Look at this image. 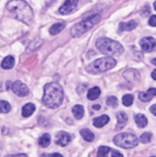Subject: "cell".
I'll return each instance as SVG.
<instances>
[{
    "mask_svg": "<svg viewBox=\"0 0 156 157\" xmlns=\"http://www.w3.org/2000/svg\"><path fill=\"white\" fill-rule=\"evenodd\" d=\"M117 120H118V124H117V130H121L125 127L128 121V116L124 112H119L117 113Z\"/></svg>",
    "mask_w": 156,
    "mask_h": 157,
    "instance_id": "cell-15",
    "label": "cell"
},
{
    "mask_svg": "<svg viewBox=\"0 0 156 157\" xmlns=\"http://www.w3.org/2000/svg\"><path fill=\"white\" fill-rule=\"evenodd\" d=\"M35 109H36V108H35L34 104H32V103H27L26 105L23 106V108L21 109L22 116L24 118H29V117H30L34 113Z\"/></svg>",
    "mask_w": 156,
    "mask_h": 157,
    "instance_id": "cell-14",
    "label": "cell"
},
{
    "mask_svg": "<svg viewBox=\"0 0 156 157\" xmlns=\"http://www.w3.org/2000/svg\"><path fill=\"white\" fill-rule=\"evenodd\" d=\"M152 63H153V64L156 65V58H154V59H153V60H152Z\"/></svg>",
    "mask_w": 156,
    "mask_h": 157,
    "instance_id": "cell-37",
    "label": "cell"
},
{
    "mask_svg": "<svg viewBox=\"0 0 156 157\" xmlns=\"http://www.w3.org/2000/svg\"><path fill=\"white\" fill-rule=\"evenodd\" d=\"M134 120H135V122H136V124H137V126L139 128H144L148 124L147 118L143 114H136L134 116Z\"/></svg>",
    "mask_w": 156,
    "mask_h": 157,
    "instance_id": "cell-18",
    "label": "cell"
},
{
    "mask_svg": "<svg viewBox=\"0 0 156 157\" xmlns=\"http://www.w3.org/2000/svg\"><path fill=\"white\" fill-rule=\"evenodd\" d=\"M107 105L109 106V107H112V108H117L118 105H119L118 98L116 97H114V96L108 97V99H107Z\"/></svg>",
    "mask_w": 156,
    "mask_h": 157,
    "instance_id": "cell-27",
    "label": "cell"
},
{
    "mask_svg": "<svg viewBox=\"0 0 156 157\" xmlns=\"http://www.w3.org/2000/svg\"><path fill=\"white\" fill-rule=\"evenodd\" d=\"M113 142L117 146L123 148V149L134 148L139 144L138 138L134 134L129 133V132L120 133V134L116 135L113 139Z\"/></svg>",
    "mask_w": 156,
    "mask_h": 157,
    "instance_id": "cell-6",
    "label": "cell"
},
{
    "mask_svg": "<svg viewBox=\"0 0 156 157\" xmlns=\"http://www.w3.org/2000/svg\"><path fill=\"white\" fill-rule=\"evenodd\" d=\"M111 149L108 146H100L97 151V157H108Z\"/></svg>",
    "mask_w": 156,
    "mask_h": 157,
    "instance_id": "cell-24",
    "label": "cell"
},
{
    "mask_svg": "<svg viewBox=\"0 0 156 157\" xmlns=\"http://www.w3.org/2000/svg\"><path fill=\"white\" fill-rule=\"evenodd\" d=\"M42 43H43V40H42L41 39H36V40H34L28 46V48H27V52H32L36 51L37 49H39V48L41 46Z\"/></svg>",
    "mask_w": 156,
    "mask_h": 157,
    "instance_id": "cell-22",
    "label": "cell"
},
{
    "mask_svg": "<svg viewBox=\"0 0 156 157\" xmlns=\"http://www.w3.org/2000/svg\"><path fill=\"white\" fill-rule=\"evenodd\" d=\"M153 157H154V156H153Z\"/></svg>",
    "mask_w": 156,
    "mask_h": 157,
    "instance_id": "cell-39",
    "label": "cell"
},
{
    "mask_svg": "<svg viewBox=\"0 0 156 157\" xmlns=\"http://www.w3.org/2000/svg\"><path fill=\"white\" fill-rule=\"evenodd\" d=\"M138 26V23L135 20H131L129 22H121L120 23L119 29L120 31H130L134 29Z\"/></svg>",
    "mask_w": 156,
    "mask_h": 157,
    "instance_id": "cell-12",
    "label": "cell"
},
{
    "mask_svg": "<svg viewBox=\"0 0 156 157\" xmlns=\"http://www.w3.org/2000/svg\"><path fill=\"white\" fill-rule=\"evenodd\" d=\"M79 0H65V2L59 8V13L61 15H69L73 13L78 4Z\"/></svg>",
    "mask_w": 156,
    "mask_h": 157,
    "instance_id": "cell-8",
    "label": "cell"
},
{
    "mask_svg": "<svg viewBox=\"0 0 156 157\" xmlns=\"http://www.w3.org/2000/svg\"><path fill=\"white\" fill-rule=\"evenodd\" d=\"M41 157H63L62 155L58 154V153H55V154H45V155H42Z\"/></svg>",
    "mask_w": 156,
    "mask_h": 157,
    "instance_id": "cell-30",
    "label": "cell"
},
{
    "mask_svg": "<svg viewBox=\"0 0 156 157\" xmlns=\"http://www.w3.org/2000/svg\"><path fill=\"white\" fill-rule=\"evenodd\" d=\"M80 134L83 137V139L85 141L88 142V143H92L95 140L94 133L90 130H88V129H83V130H81L80 131Z\"/></svg>",
    "mask_w": 156,
    "mask_h": 157,
    "instance_id": "cell-20",
    "label": "cell"
},
{
    "mask_svg": "<svg viewBox=\"0 0 156 157\" xmlns=\"http://www.w3.org/2000/svg\"><path fill=\"white\" fill-rule=\"evenodd\" d=\"M100 93H101L100 88L97 87V86H95V87H93V88L88 90V92H87V98L89 100H91V101H94V100H96V99H97L99 98Z\"/></svg>",
    "mask_w": 156,
    "mask_h": 157,
    "instance_id": "cell-19",
    "label": "cell"
},
{
    "mask_svg": "<svg viewBox=\"0 0 156 157\" xmlns=\"http://www.w3.org/2000/svg\"><path fill=\"white\" fill-rule=\"evenodd\" d=\"M108 121H109V117L107 115H102V116L93 120V125L96 128H102L106 124H108Z\"/></svg>",
    "mask_w": 156,
    "mask_h": 157,
    "instance_id": "cell-13",
    "label": "cell"
},
{
    "mask_svg": "<svg viewBox=\"0 0 156 157\" xmlns=\"http://www.w3.org/2000/svg\"><path fill=\"white\" fill-rule=\"evenodd\" d=\"M65 28V23L64 22H57L55 24H53L51 28H50V34L51 35H57L58 33H60L63 29Z\"/></svg>",
    "mask_w": 156,
    "mask_h": 157,
    "instance_id": "cell-17",
    "label": "cell"
},
{
    "mask_svg": "<svg viewBox=\"0 0 156 157\" xmlns=\"http://www.w3.org/2000/svg\"><path fill=\"white\" fill-rule=\"evenodd\" d=\"M152 136H153L152 133H150V132H144L143 134H142L140 140H141V142L143 144H149L151 142V140H152Z\"/></svg>",
    "mask_w": 156,
    "mask_h": 157,
    "instance_id": "cell-28",
    "label": "cell"
},
{
    "mask_svg": "<svg viewBox=\"0 0 156 157\" xmlns=\"http://www.w3.org/2000/svg\"><path fill=\"white\" fill-rule=\"evenodd\" d=\"M72 112L74 116V118L76 120H81L84 117V113H85V109L84 107L81 105H75L73 109H72Z\"/></svg>",
    "mask_w": 156,
    "mask_h": 157,
    "instance_id": "cell-21",
    "label": "cell"
},
{
    "mask_svg": "<svg viewBox=\"0 0 156 157\" xmlns=\"http://www.w3.org/2000/svg\"><path fill=\"white\" fill-rule=\"evenodd\" d=\"M154 9L156 10V1L154 3Z\"/></svg>",
    "mask_w": 156,
    "mask_h": 157,
    "instance_id": "cell-38",
    "label": "cell"
},
{
    "mask_svg": "<svg viewBox=\"0 0 156 157\" xmlns=\"http://www.w3.org/2000/svg\"><path fill=\"white\" fill-rule=\"evenodd\" d=\"M12 91L18 97H26L29 94V90L26 85L20 81H16L12 85Z\"/></svg>",
    "mask_w": 156,
    "mask_h": 157,
    "instance_id": "cell-9",
    "label": "cell"
},
{
    "mask_svg": "<svg viewBox=\"0 0 156 157\" xmlns=\"http://www.w3.org/2000/svg\"><path fill=\"white\" fill-rule=\"evenodd\" d=\"M152 77H153V79L156 80V69L155 70H154V72L152 73Z\"/></svg>",
    "mask_w": 156,
    "mask_h": 157,
    "instance_id": "cell-35",
    "label": "cell"
},
{
    "mask_svg": "<svg viewBox=\"0 0 156 157\" xmlns=\"http://www.w3.org/2000/svg\"><path fill=\"white\" fill-rule=\"evenodd\" d=\"M14 65H15V59L11 55H8V56L5 57V59L1 63V67L3 69H5V70L11 69V68L14 67Z\"/></svg>",
    "mask_w": 156,
    "mask_h": 157,
    "instance_id": "cell-16",
    "label": "cell"
},
{
    "mask_svg": "<svg viewBox=\"0 0 156 157\" xmlns=\"http://www.w3.org/2000/svg\"><path fill=\"white\" fill-rule=\"evenodd\" d=\"M156 96V88H150L147 92H141L139 94V99L143 102H149Z\"/></svg>",
    "mask_w": 156,
    "mask_h": 157,
    "instance_id": "cell-11",
    "label": "cell"
},
{
    "mask_svg": "<svg viewBox=\"0 0 156 157\" xmlns=\"http://www.w3.org/2000/svg\"><path fill=\"white\" fill-rule=\"evenodd\" d=\"M10 84H11V82H6V90H9V88H10Z\"/></svg>",
    "mask_w": 156,
    "mask_h": 157,
    "instance_id": "cell-36",
    "label": "cell"
},
{
    "mask_svg": "<svg viewBox=\"0 0 156 157\" xmlns=\"http://www.w3.org/2000/svg\"><path fill=\"white\" fill-rule=\"evenodd\" d=\"M112 157H123V155H122L120 152L113 150V151H112Z\"/></svg>",
    "mask_w": 156,
    "mask_h": 157,
    "instance_id": "cell-32",
    "label": "cell"
},
{
    "mask_svg": "<svg viewBox=\"0 0 156 157\" xmlns=\"http://www.w3.org/2000/svg\"><path fill=\"white\" fill-rule=\"evenodd\" d=\"M133 99H134V97L132 95H130V94H127L125 95L123 98H122V103L125 107H130L132 105L133 103Z\"/></svg>",
    "mask_w": 156,
    "mask_h": 157,
    "instance_id": "cell-25",
    "label": "cell"
},
{
    "mask_svg": "<svg viewBox=\"0 0 156 157\" xmlns=\"http://www.w3.org/2000/svg\"><path fill=\"white\" fill-rule=\"evenodd\" d=\"M5 157H28V155L25 154H17V155H8Z\"/></svg>",
    "mask_w": 156,
    "mask_h": 157,
    "instance_id": "cell-31",
    "label": "cell"
},
{
    "mask_svg": "<svg viewBox=\"0 0 156 157\" xmlns=\"http://www.w3.org/2000/svg\"><path fill=\"white\" fill-rule=\"evenodd\" d=\"M71 136L69 133L65 132H60L57 133L56 135V138H55V143L60 145V146H66L68 144H70L71 142Z\"/></svg>",
    "mask_w": 156,
    "mask_h": 157,
    "instance_id": "cell-10",
    "label": "cell"
},
{
    "mask_svg": "<svg viewBox=\"0 0 156 157\" xmlns=\"http://www.w3.org/2000/svg\"><path fill=\"white\" fill-rule=\"evenodd\" d=\"M10 111V105L5 100H0V113H8Z\"/></svg>",
    "mask_w": 156,
    "mask_h": 157,
    "instance_id": "cell-26",
    "label": "cell"
},
{
    "mask_svg": "<svg viewBox=\"0 0 156 157\" xmlns=\"http://www.w3.org/2000/svg\"><path fill=\"white\" fill-rule=\"evenodd\" d=\"M100 19H101V17L98 14L92 15V16L83 19L82 21L74 24L72 27V29H71V35L74 38L81 37L83 34H85L89 29H91L95 25H97L100 21Z\"/></svg>",
    "mask_w": 156,
    "mask_h": 157,
    "instance_id": "cell-4",
    "label": "cell"
},
{
    "mask_svg": "<svg viewBox=\"0 0 156 157\" xmlns=\"http://www.w3.org/2000/svg\"><path fill=\"white\" fill-rule=\"evenodd\" d=\"M117 64V61L112 57H104L99 58L93 63H89L86 70L92 75H98L104 72H107L112 68H114Z\"/></svg>",
    "mask_w": 156,
    "mask_h": 157,
    "instance_id": "cell-5",
    "label": "cell"
},
{
    "mask_svg": "<svg viewBox=\"0 0 156 157\" xmlns=\"http://www.w3.org/2000/svg\"><path fill=\"white\" fill-rule=\"evenodd\" d=\"M96 46L101 53L108 55V57L114 55L119 56L124 52V48L120 42L108 38H99L96 41Z\"/></svg>",
    "mask_w": 156,
    "mask_h": 157,
    "instance_id": "cell-3",
    "label": "cell"
},
{
    "mask_svg": "<svg viewBox=\"0 0 156 157\" xmlns=\"http://www.w3.org/2000/svg\"><path fill=\"white\" fill-rule=\"evenodd\" d=\"M93 109H94L95 110H99V109H101V107H100V105H94V106H93Z\"/></svg>",
    "mask_w": 156,
    "mask_h": 157,
    "instance_id": "cell-34",
    "label": "cell"
},
{
    "mask_svg": "<svg viewBox=\"0 0 156 157\" xmlns=\"http://www.w3.org/2000/svg\"><path fill=\"white\" fill-rule=\"evenodd\" d=\"M140 45L142 49L146 52H156V40L152 37H144L141 40Z\"/></svg>",
    "mask_w": 156,
    "mask_h": 157,
    "instance_id": "cell-7",
    "label": "cell"
},
{
    "mask_svg": "<svg viewBox=\"0 0 156 157\" xmlns=\"http://www.w3.org/2000/svg\"><path fill=\"white\" fill-rule=\"evenodd\" d=\"M63 100V90L58 83H49L44 86L42 104L48 109H57Z\"/></svg>",
    "mask_w": 156,
    "mask_h": 157,
    "instance_id": "cell-1",
    "label": "cell"
},
{
    "mask_svg": "<svg viewBox=\"0 0 156 157\" xmlns=\"http://www.w3.org/2000/svg\"><path fill=\"white\" fill-rule=\"evenodd\" d=\"M51 144V136L49 133H45L43 134L40 139H39V145L40 147H48Z\"/></svg>",
    "mask_w": 156,
    "mask_h": 157,
    "instance_id": "cell-23",
    "label": "cell"
},
{
    "mask_svg": "<svg viewBox=\"0 0 156 157\" xmlns=\"http://www.w3.org/2000/svg\"><path fill=\"white\" fill-rule=\"evenodd\" d=\"M149 25L152 27H156V15H153L149 19Z\"/></svg>",
    "mask_w": 156,
    "mask_h": 157,
    "instance_id": "cell-29",
    "label": "cell"
},
{
    "mask_svg": "<svg viewBox=\"0 0 156 157\" xmlns=\"http://www.w3.org/2000/svg\"><path fill=\"white\" fill-rule=\"evenodd\" d=\"M6 8L17 20L27 25H29L33 20V11L29 5L24 0H10L6 4Z\"/></svg>",
    "mask_w": 156,
    "mask_h": 157,
    "instance_id": "cell-2",
    "label": "cell"
},
{
    "mask_svg": "<svg viewBox=\"0 0 156 157\" xmlns=\"http://www.w3.org/2000/svg\"><path fill=\"white\" fill-rule=\"evenodd\" d=\"M150 111H151L154 116H156V105H153V106L150 108Z\"/></svg>",
    "mask_w": 156,
    "mask_h": 157,
    "instance_id": "cell-33",
    "label": "cell"
}]
</instances>
